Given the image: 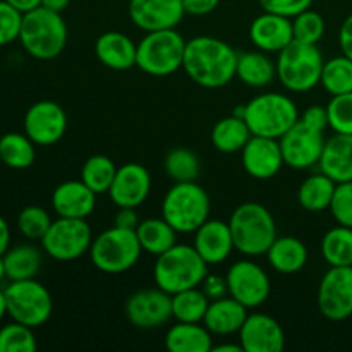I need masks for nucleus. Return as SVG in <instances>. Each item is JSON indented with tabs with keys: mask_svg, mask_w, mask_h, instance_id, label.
Instances as JSON below:
<instances>
[{
	"mask_svg": "<svg viewBox=\"0 0 352 352\" xmlns=\"http://www.w3.org/2000/svg\"><path fill=\"white\" fill-rule=\"evenodd\" d=\"M113 226L122 227V229L136 230V227L140 226V219H138L136 208H119Z\"/></svg>",
	"mask_w": 352,
	"mask_h": 352,
	"instance_id": "603ef678",
	"label": "nucleus"
},
{
	"mask_svg": "<svg viewBox=\"0 0 352 352\" xmlns=\"http://www.w3.org/2000/svg\"><path fill=\"white\" fill-rule=\"evenodd\" d=\"M236 65L237 52L227 41L199 34L186 43L182 69L198 86L223 88L236 78Z\"/></svg>",
	"mask_w": 352,
	"mask_h": 352,
	"instance_id": "f257e3e1",
	"label": "nucleus"
},
{
	"mask_svg": "<svg viewBox=\"0 0 352 352\" xmlns=\"http://www.w3.org/2000/svg\"><path fill=\"white\" fill-rule=\"evenodd\" d=\"M36 337L33 329L19 322L9 323L0 329V352H34Z\"/></svg>",
	"mask_w": 352,
	"mask_h": 352,
	"instance_id": "ea45409f",
	"label": "nucleus"
},
{
	"mask_svg": "<svg viewBox=\"0 0 352 352\" xmlns=\"http://www.w3.org/2000/svg\"><path fill=\"white\" fill-rule=\"evenodd\" d=\"M188 41L177 30L150 31L138 43L136 65L146 74L165 78L182 69Z\"/></svg>",
	"mask_w": 352,
	"mask_h": 352,
	"instance_id": "1a4fd4ad",
	"label": "nucleus"
},
{
	"mask_svg": "<svg viewBox=\"0 0 352 352\" xmlns=\"http://www.w3.org/2000/svg\"><path fill=\"white\" fill-rule=\"evenodd\" d=\"M127 14L134 26L150 33L177 28L186 10L182 0H129Z\"/></svg>",
	"mask_w": 352,
	"mask_h": 352,
	"instance_id": "f3484780",
	"label": "nucleus"
},
{
	"mask_svg": "<svg viewBox=\"0 0 352 352\" xmlns=\"http://www.w3.org/2000/svg\"><path fill=\"white\" fill-rule=\"evenodd\" d=\"M248 308L241 305L232 296H223L220 299L210 301L206 309L203 325L213 333V336L227 337L232 333H239L241 327L248 318Z\"/></svg>",
	"mask_w": 352,
	"mask_h": 352,
	"instance_id": "393cba45",
	"label": "nucleus"
},
{
	"mask_svg": "<svg viewBox=\"0 0 352 352\" xmlns=\"http://www.w3.org/2000/svg\"><path fill=\"white\" fill-rule=\"evenodd\" d=\"M258 2H260L261 9L267 10V12H274L292 19L298 14L311 9L315 0H258Z\"/></svg>",
	"mask_w": 352,
	"mask_h": 352,
	"instance_id": "49530a36",
	"label": "nucleus"
},
{
	"mask_svg": "<svg viewBox=\"0 0 352 352\" xmlns=\"http://www.w3.org/2000/svg\"><path fill=\"white\" fill-rule=\"evenodd\" d=\"M213 352H244L241 344H219L213 346Z\"/></svg>",
	"mask_w": 352,
	"mask_h": 352,
	"instance_id": "4d7b16f0",
	"label": "nucleus"
},
{
	"mask_svg": "<svg viewBox=\"0 0 352 352\" xmlns=\"http://www.w3.org/2000/svg\"><path fill=\"white\" fill-rule=\"evenodd\" d=\"M208 275V263L189 244H175L157 256L153 280L157 287L170 296L186 289L199 287Z\"/></svg>",
	"mask_w": 352,
	"mask_h": 352,
	"instance_id": "f03ea898",
	"label": "nucleus"
},
{
	"mask_svg": "<svg viewBox=\"0 0 352 352\" xmlns=\"http://www.w3.org/2000/svg\"><path fill=\"white\" fill-rule=\"evenodd\" d=\"M117 167L107 155H91L81 168V181L96 195L110 191Z\"/></svg>",
	"mask_w": 352,
	"mask_h": 352,
	"instance_id": "4c0bfd02",
	"label": "nucleus"
},
{
	"mask_svg": "<svg viewBox=\"0 0 352 352\" xmlns=\"http://www.w3.org/2000/svg\"><path fill=\"white\" fill-rule=\"evenodd\" d=\"M208 306L210 299L201 287L186 289L172 296V318L175 322L203 323Z\"/></svg>",
	"mask_w": 352,
	"mask_h": 352,
	"instance_id": "c9c22d12",
	"label": "nucleus"
},
{
	"mask_svg": "<svg viewBox=\"0 0 352 352\" xmlns=\"http://www.w3.org/2000/svg\"><path fill=\"white\" fill-rule=\"evenodd\" d=\"M236 78L250 88H265L277 78V65L261 50L237 54Z\"/></svg>",
	"mask_w": 352,
	"mask_h": 352,
	"instance_id": "cd10ccee",
	"label": "nucleus"
},
{
	"mask_svg": "<svg viewBox=\"0 0 352 352\" xmlns=\"http://www.w3.org/2000/svg\"><path fill=\"white\" fill-rule=\"evenodd\" d=\"M265 256L277 274L294 275L308 263V248L294 236L277 237L268 248Z\"/></svg>",
	"mask_w": 352,
	"mask_h": 352,
	"instance_id": "bb28decb",
	"label": "nucleus"
},
{
	"mask_svg": "<svg viewBox=\"0 0 352 352\" xmlns=\"http://www.w3.org/2000/svg\"><path fill=\"white\" fill-rule=\"evenodd\" d=\"M229 296L246 306L248 309L260 308L267 302L272 292V282L261 265L251 260H239L227 270Z\"/></svg>",
	"mask_w": 352,
	"mask_h": 352,
	"instance_id": "f8f14e48",
	"label": "nucleus"
},
{
	"mask_svg": "<svg viewBox=\"0 0 352 352\" xmlns=\"http://www.w3.org/2000/svg\"><path fill=\"white\" fill-rule=\"evenodd\" d=\"M292 31H294V40L318 45L325 34V19L316 10L308 9L292 17Z\"/></svg>",
	"mask_w": 352,
	"mask_h": 352,
	"instance_id": "79ce46f5",
	"label": "nucleus"
},
{
	"mask_svg": "<svg viewBox=\"0 0 352 352\" xmlns=\"http://www.w3.org/2000/svg\"><path fill=\"white\" fill-rule=\"evenodd\" d=\"M6 2H9L10 6L16 7V9L23 14L30 12V10L41 6V0H6Z\"/></svg>",
	"mask_w": 352,
	"mask_h": 352,
	"instance_id": "5fc2aeb1",
	"label": "nucleus"
},
{
	"mask_svg": "<svg viewBox=\"0 0 352 352\" xmlns=\"http://www.w3.org/2000/svg\"><path fill=\"white\" fill-rule=\"evenodd\" d=\"M138 239L141 248L153 256H160L167 250L177 244L179 232L162 217V219H146L136 227Z\"/></svg>",
	"mask_w": 352,
	"mask_h": 352,
	"instance_id": "2f4dec72",
	"label": "nucleus"
},
{
	"mask_svg": "<svg viewBox=\"0 0 352 352\" xmlns=\"http://www.w3.org/2000/svg\"><path fill=\"white\" fill-rule=\"evenodd\" d=\"M91 243L93 232L86 219L57 217L41 239V248L52 260L74 261L89 253Z\"/></svg>",
	"mask_w": 352,
	"mask_h": 352,
	"instance_id": "9b49d317",
	"label": "nucleus"
},
{
	"mask_svg": "<svg viewBox=\"0 0 352 352\" xmlns=\"http://www.w3.org/2000/svg\"><path fill=\"white\" fill-rule=\"evenodd\" d=\"M69 3H71V0H41V6L60 14L67 9Z\"/></svg>",
	"mask_w": 352,
	"mask_h": 352,
	"instance_id": "6e6d98bb",
	"label": "nucleus"
},
{
	"mask_svg": "<svg viewBox=\"0 0 352 352\" xmlns=\"http://www.w3.org/2000/svg\"><path fill=\"white\" fill-rule=\"evenodd\" d=\"M210 196L196 181L174 182L162 201V217L179 234H195L210 219Z\"/></svg>",
	"mask_w": 352,
	"mask_h": 352,
	"instance_id": "0eeeda50",
	"label": "nucleus"
},
{
	"mask_svg": "<svg viewBox=\"0 0 352 352\" xmlns=\"http://www.w3.org/2000/svg\"><path fill=\"white\" fill-rule=\"evenodd\" d=\"M329 210L339 226L352 229V181L337 184Z\"/></svg>",
	"mask_w": 352,
	"mask_h": 352,
	"instance_id": "c03bdc74",
	"label": "nucleus"
},
{
	"mask_svg": "<svg viewBox=\"0 0 352 352\" xmlns=\"http://www.w3.org/2000/svg\"><path fill=\"white\" fill-rule=\"evenodd\" d=\"M7 315L23 325L38 329L50 320L54 311V299L50 292L34 278L12 280L6 291Z\"/></svg>",
	"mask_w": 352,
	"mask_h": 352,
	"instance_id": "9d476101",
	"label": "nucleus"
},
{
	"mask_svg": "<svg viewBox=\"0 0 352 352\" xmlns=\"http://www.w3.org/2000/svg\"><path fill=\"white\" fill-rule=\"evenodd\" d=\"M325 133L316 131L302 124H294L284 136L278 140L284 157V164L296 170H306L320 164L323 148H325Z\"/></svg>",
	"mask_w": 352,
	"mask_h": 352,
	"instance_id": "4468645a",
	"label": "nucleus"
},
{
	"mask_svg": "<svg viewBox=\"0 0 352 352\" xmlns=\"http://www.w3.org/2000/svg\"><path fill=\"white\" fill-rule=\"evenodd\" d=\"M67 131V113L58 103L41 100L33 103L24 116V133L38 146L60 141Z\"/></svg>",
	"mask_w": 352,
	"mask_h": 352,
	"instance_id": "2eb2a0df",
	"label": "nucleus"
},
{
	"mask_svg": "<svg viewBox=\"0 0 352 352\" xmlns=\"http://www.w3.org/2000/svg\"><path fill=\"white\" fill-rule=\"evenodd\" d=\"M322 256L330 267H352V229L339 226L329 229L320 244Z\"/></svg>",
	"mask_w": 352,
	"mask_h": 352,
	"instance_id": "72a5a7b5",
	"label": "nucleus"
},
{
	"mask_svg": "<svg viewBox=\"0 0 352 352\" xmlns=\"http://www.w3.org/2000/svg\"><path fill=\"white\" fill-rule=\"evenodd\" d=\"M251 136L253 134H251L246 120L232 113V116L220 119L213 126L210 140H212L215 150L222 151V153H237L246 146Z\"/></svg>",
	"mask_w": 352,
	"mask_h": 352,
	"instance_id": "7c9ffc66",
	"label": "nucleus"
},
{
	"mask_svg": "<svg viewBox=\"0 0 352 352\" xmlns=\"http://www.w3.org/2000/svg\"><path fill=\"white\" fill-rule=\"evenodd\" d=\"M318 309L330 322L352 316V267H330L318 285Z\"/></svg>",
	"mask_w": 352,
	"mask_h": 352,
	"instance_id": "ddd939ff",
	"label": "nucleus"
},
{
	"mask_svg": "<svg viewBox=\"0 0 352 352\" xmlns=\"http://www.w3.org/2000/svg\"><path fill=\"white\" fill-rule=\"evenodd\" d=\"M195 250L210 265H220L232 254L234 239L229 222L222 220H206L199 229L195 230Z\"/></svg>",
	"mask_w": 352,
	"mask_h": 352,
	"instance_id": "4be33fe9",
	"label": "nucleus"
},
{
	"mask_svg": "<svg viewBox=\"0 0 352 352\" xmlns=\"http://www.w3.org/2000/svg\"><path fill=\"white\" fill-rule=\"evenodd\" d=\"M323 64L318 45L294 40L277 54V79L287 91L308 93L320 85Z\"/></svg>",
	"mask_w": 352,
	"mask_h": 352,
	"instance_id": "423d86ee",
	"label": "nucleus"
},
{
	"mask_svg": "<svg viewBox=\"0 0 352 352\" xmlns=\"http://www.w3.org/2000/svg\"><path fill=\"white\" fill-rule=\"evenodd\" d=\"M239 344L244 352H282L285 333L274 316L251 313L239 330Z\"/></svg>",
	"mask_w": 352,
	"mask_h": 352,
	"instance_id": "6ab92c4d",
	"label": "nucleus"
},
{
	"mask_svg": "<svg viewBox=\"0 0 352 352\" xmlns=\"http://www.w3.org/2000/svg\"><path fill=\"white\" fill-rule=\"evenodd\" d=\"M165 347L170 352H212V332L203 323L177 322L165 333Z\"/></svg>",
	"mask_w": 352,
	"mask_h": 352,
	"instance_id": "c85d7f7f",
	"label": "nucleus"
},
{
	"mask_svg": "<svg viewBox=\"0 0 352 352\" xmlns=\"http://www.w3.org/2000/svg\"><path fill=\"white\" fill-rule=\"evenodd\" d=\"M243 167L248 175L258 181H268L275 177L284 167L280 143L275 138L251 136L246 146L241 150Z\"/></svg>",
	"mask_w": 352,
	"mask_h": 352,
	"instance_id": "aec40b11",
	"label": "nucleus"
},
{
	"mask_svg": "<svg viewBox=\"0 0 352 352\" xmlns=\"http://www.w3.org/2000/svg\"><path fill=\"white\" fill-rule=\"evenodd\" d=\"M52 222L54 220L50 219L47 210L31 205L21 210L19 217H17V229L26 239L41 241L47 230L50 229Z\"/></svg>",
	"mask_w": 352,
	"mask_h": 352,
	"instance_id": "a19ab883",
	"label": "nucleus"
},
{
	"mask_svg": "<svg viewBox=\"0 0 352 352\" xmlns=\"http://www.w3.org/2000/svg\"><path fill=\"white\" fill-rule=\"evenodd\" d=\"M251 43L265 54H278L294 41L292 19L278 14L267 12L254 17L250 26Z\"/></svg>",
	"mask_w": 352,
	"mask_h": 352,
	"instance_id": "412c9836",
	"label": "nucleus"
},
{
	"mask_svg": "<svg viewBox=\"0 0 352 352\" xmlns=\"http://www.w3.org/2000/svg\"><path fill=\"white\" fill-rule=\"evenodd\" d=\"M138 45L120 31H107L95 41V55L112 71H127L136 65Z\"/></svg>",
	"mask_w": 352,
	"mask_h": 352,
	"instance_id": "b1692460",
	"label": "nucleus"
},
{
	"mask_svg": "<svg viewBox=\"0 0 352 352\" xmlns=\"http://www.w3.org/2000/svg\"><path fill=\"white\" fill-rule=\"evenodd\" d=\"M320 172L339 182L352 181V134H333L325 141Z\"/></svg>",
	"mask_w": 352,
	"mask_h": 352,
	"instance_id": "a878e982",
	"label": "nucleus"
},
{
	"mask_svg": "<svg viewBox=\"0 0 352 352\" xmlns=\"http://www.w3.org/2000/svg\"><path fill=\"white\" fill-rule=\"evenodd\" d=\"M126 316L138 329H158L172 318V296L160 287L141 289L126 301Z\"/></svg>",
	"mask_w": 352,
	"mask_h": 352,
	"instance_id": "dca6fc26",
	"label": "nucleus"
},
{
	"mask_svg": "<svg viewBox=\"0 0 352 352\" xmlns=\"http://www.w3.org/2000/svg\"><path fill=\"white\" fill-rule=\"evenodd\" d=\"M337 182L329 175L318 172L311 174L301 182L298 189V201L306 212L318 213L330 208L333 192H336Z\"/></svg>",
	"mask_w": 352,
	"mask_h": 352,
	"instance_id": "c756f323",
	"label": "nucleus"
},
{
	"mask_svg": "<svg viewBox=\"0 0 352 352\" xmlns=\"http://www.w3.org/2000/svg\"><path fill=\"white\" fill-rule=\"evenodd\" d=\"M302 124H306L308 127L316 131H323L329 127V112H327V107L322 105H311L302 112V116L299 117Z\"/></svg>",
	"mask_w": 352,
	"mask_h": 352,
	"instance_id": "de8ad7c7",
	"label": "nucleus"
},
{
	"mask_svg": "<svg viewBox=\"0 0 352 352\" xmlns=\"http://www.w3.org/2000/svg\"><path fill=\"white\" fill-rule=\"evenodd\" d=\"M339 45L344 55L352 58V14L344 19L342 26L339 30Z\"/></svg>",
	"mask_w": 352,
	"mask_h": 352,
	"instance_id": "3c124183",
	"label": "nucleus"
},
{
	"mask_svg": "<svg viewBox=\"0 0 352 352\" xmlns=\"http://www.w3.org/2000/svg\"><path fill=\"white\" fill-rule=\"evenodd\" d=\"M220 0H182L186 14L189 16H206L219 7Z\"/></svg>",
	"mask_w": 352,
	"mask_h": 352,
	"instance_id": "8fccbe9b",
	"label": "nucleus"
},
{
	"mask_svg": "<svg viewBox=\"0 0 352 352\" xmlns=\"http://www.w3.org/2000/svg\"><path fill=\"white\" fill-rule=\"evenodd\" d=\"M2 260L7 278L12 282L36 277L43 258H41V251L33 244H19V246H14L12 250H7Z\"/></svg>",
	"mask_w": 352,
	"mask_h": 352,
	"instance_id": "473e14b6",
	"label": "nucleus"
},
{
	"mask_svg": "<svg viewBox=\"0 0 352 352\" xmlns=\"http://www.w3.org/2000/svg\"><path fill=\"white\" fill-rule=\"evenodd\" d=\"M6 277H7V275H6V267H3V260H2V256H0V284H2V280Z\"/></svg>",
	"mask_w": 352,
	"mask_h": 352,
	"instance_id": "bf43d9fd",
	"label": "nucleus"
},
{
	"mask_svg": "<svg viewBox=\"0 0 352 352\" xmlns=\"http://www.w3.org/2000/svg\"><path fill=\"white\" fill-rule=\"evenodd\" d=\"M96 192H93L85 182L65 181L52 192V208L57 217L65 219H88L96 206Z\"/></svg>",
	"mask_w": 352,
	"mask_h": 352,
	"instance_id": "5701e85b",
	"label": "nucleus"
},
{
	"mask_svg": "<svg viewBox=\"0 0 352 352\" xmlns=\"http://www.w3.org/2000/svg\"><path fill=\"white\" fill-rule=\"evenodd\" d=\"M164 168L174 182H191L199 175V158L188 148H174L164 160Z\"/></svg>",
	"mask_w": 352,
	"mask_h": 352,
	"instance_id": "58836bf2",
	"label": "nucleus"
},
{
	"mask_svg": "<svg viewBox=\"0 0 352 352\" xmlns=\"http://www.w3.org/2000/svg\"><path fill=\"white\" fill-rule=\"evenodd\" d=\"M23 12L10 6L6 0H0V47L19 40L23 26Z\"/></svg>",
	"mask_w": 352,
	"mask_h": 352,
	"instance_id": "a18cd8bd",
	"label": "nucleus"
},
{
	"mask_svg": "<svg viewBox=\"0 0 352 352\" xmlns=\"http://www.w3.org/2000/svg\"><path fill=\"white\" fill-rule=\"evenodd\" d=\"M294 100L285 93H260L244 105V117L253 136L280 140L299 120Z\"/></svg>",
	"mask_w": 352,
	"mask_h": 352,
	"instance_id": "39448f33",
	"label": "nucleus"
},
{
	"mask_svg": "<svg viewBox=\"0 0 352 352\" xmlns=\"http://www.w3.org/2000/svg\"><path fill=\"white\" fill-rule=\"evenodd\" d=\"M7 315V302H6V292L0 291V322L3 316Z\"/></svg>",
	"mask_w": 352,
	"mask_h": 352,
	"instance_id": "13d9d810",
	"label": "nucleus"
},
{
	"mask_svg": "<svg viewBox=\"0 0 352 352\" xmlns=\"http://www.w3.org/2000/svg\"><path fill=\"white\" fill-rule=\"evenodd\" d=\"M199 287L203 289L206 296H208L210 301L213 299H220L223 296H229V287H227V278L219 277V275H206L205 280L201 282Z\"/></svg>",
	"mask_w": 352,
	"mask_h": 352,
	"instance_id": "09e8293b",
	"label": "nucleus"
},
{
	"mask_svg": "<svg viewBox=\"0 0 352 352\" xmlns=\"http://www.w3.org/2000/svg\"><path fill=\"white\" fill-rule=\"evenodd\" d=\"M329 127L336 134H352V91L332 96L327 105Z\"/></svg>",
	"mask_w": 352,
	"mask_h": 352,
	"instance_id": "37998d69",
	"label": "nucleus"
},
{
	"mask_svg": "<svg viewBox=\"0 0 352 352\" xmlns=\"http://www.w3.org/2000/svg\"><path fill=\"white\" fill-rule=\"evenodd\" d=\"M320 85L329 95H344L352 91V58L347 55H337L325 60Z\"/></svg>",
	"mask_w": 352,
	"mask_h": 352,
	"instance_id": "e433bc0d",
	"label": "nucleus"
},
{
	"mask_svg": "<svg viewBox=\"0 0 352 352\" xmlns=\"http://www.w3.org/2000/svg\"><path fill=\"white\" fill-rule=\"evenodd\" d=\"M10 246V229H9V223L6 222L2 215H0V256L7 253Z\"/></svg>",
	"mask_w": 352,
	"mask_h": 352,
	"instance_id": "864d4df0",
	"label": "nucleus"
},
{
	"mask_svg": "<svg viewBox=\"0 0 352 352\" xmlns=\"http://www.w3.org/2000/svg\"><path fill=\"white\" fill-rule=\"evenodd\" d=\"M67 34V24L62 14L40 6L23 16L19 41L31 57L52 60L64 52Z\"/></svg>",
	"mask_w": 352,
	"mask_h": 352,
	"instance_id": "20e7f679",
	"label": "nucleus"
},
{
	"mask_svg": "<svg viewBox=\"0 0 352 352\" xmlns=\"http://www.w3.org/2000/svg\"><path fill=\"white\" fill-rule=\"evenodd\" d=\"M234 248L244 256H260L277 239V223L267 206L246 201L237 206L229 219Z\"/></svg>",
	"mask_w": 352,
	"mask_h": 352,
	"instance_id": "7ed1b4c3",
	"label": "nucleus"
},
{
	"mask_svg": "<svg viewBox=\"0 0 352 352\" xmlns=\"http://www.w3.org/2000/svg\"><path fill=\"white\" fill-rule=\"evenodd\" d=\"M36 158L34 143L26 136V133H7L0 138V160L10 168L31 167Z\"/></svg>",
	"mask_w": 352,
	"mask_h": 352,
	"instance_id": "f704fd0d",
	"label": "nucleus"
},
{
	"mask_svg": "<svg viewBox=\"0 0 352 352\" xmlns=\"http://www.w3.org/2000/svg\"><path fill=\"white\" fill-rule=\"evenodd\" d=\"M151 191V175L141 164L129 162L117 168L110 186V199L117 208H138L148 199Z\"/></svg>",
	"mask_w": 352,
	"mask_h": 352,
	"instance_id": "a211bd4d",
	"label": "nucleus"
},
{
	"mask_svg": "<svg viewBox=\"0 0 352 352\" xmlns=\"http://www.w3.org/2000/svg\"><path fill=\"white\" fill-rule=\"evenodd\" d=\"M141 253L143 248L136 230L117 226L98 234L89 248L91 263L100 272L109 275H119L131 270L140 261Z\"/></svg>",
	"mask_w": 352,
	"mask_h": 352,
	"instance_id": "6e6552de",
	"label": "nucleus"
}]
</instances>
